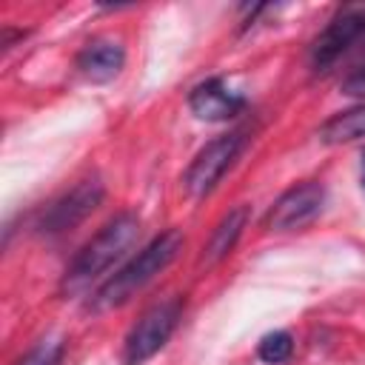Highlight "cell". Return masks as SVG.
I'll return each mask as SVG.
<instances>
[{
  "label": "cell",
  "instance_id": "obj_2",
  "mask_svg": "<svg viewBox=\"0 0 365 365\" xmlns=\"http://www.w3.org/2000/svg\"><path fill=\"white\" fill-rule=\"evenodd\" d=\"M140 237V217L131 211H123L117 217H111L68 262L63 279H60V291L63 294H80L88 285L100 282L106 277V271L111 265H117L128 248L137 242Z\"/></svg>",
  "mask_w": 365,
  "mask_h": 365
},
{
  "label": "cell",
  "instance_id": "obj_7",
  "mask_svg": "<svg viewBox=\"0 0 365 365\" xmlns=\"http://www.w3.org/2000/svg\"><path fill=\"white\" fill-rule=\"evenodd\" d=\"M365 34V6H345L339 9L328 26L314 37L308 48V63L314 71H328L359 37Z\"/></svg>",
  "mask_w": 365,
  "mask_h": 365
},
{
  "label": "cell",
  "instance_id": "obj_12",
  "mask_svg": "<svg viewBox=\"0 0 365 365\" xmlns=\"http://www.w3.org/2000/svg\"><path fill=\"white\" fill-rule=\"evenodd\" d=\"M291 354H294V336L288 331H268L257 345V356L265 365H282L285 359H291Z\"/></svg>",
  "mask_w": 365,
  "mask_h": 365
},
{
  "label": "cell",
  "instance_id": "obj_13",
  "mask_svg": "<svg viewBox=\"0 0 365 365\" xmlns=\"http://www.w3.org/2000/svg\"><path fill=\"white\" fill-rule=\"evenodd\" d=\"M63 356H66V339L63 336H46L26 356H20L14 365H63Z\"/></svg>",
  "mask_w": 365,
  "mask_h": 365
},
{
  "label": "cell",
  "instance_id": "obj_6",
  "mask_svg": "<svg viewBox=\"0 0 365 365\" xmlns=\"http://www.w3.org/2000/svg\"><path fill=\"white\" fill-rule=\"evenodd\" d=\"M325 197H328V191H325L322 182H317V180L297 182L274 200V205L262 217V228L274 231V234L305 228L319 217V211L325 205Z\"/></svg>",
  "mask_w": 365,
  "mask_h": 365
},
{
  "label": "cell",
  "instance_id": "obj_5",
  "mask_svg": "<svg viewBox=\"0 0 365 365\" xmlns=\"http://www.w3.org/2000/svg\"><path fill=\"white\" fill-rule=\"evenodd\" d=\"M106 197V188L100 182V177H86L80 180L74 188H68L66 194H60L57 200H51L46 205V211L37 220V234L43 237H60L66 231H71L74 225H80Z\"/></svg>",
  "mask_w": 365,
  "mask_h": 365
},
{
  "label": "cell",
  "instance_id": "obj_14",
  "mask_svg": "<svg viewBox=\"0 0 365 365\" xmlns=\"http://www.w3.org/2000/svg\"><path fill=\"white\" fill-rule=\"evenodd\" d=\"M342 94H348V97H362V100H365V68H354V71L342 80Z\"/></svg>",
  "mask_w": 365,
  "mask_h": 365
},
{
  "label": "cell",
  "instance_id": "obj_8",
  "mask_svg": "<svg viewBox=\"0 0 365 365\" xmlns=\"http://www.w3.org/2000/svg\"><path fill=\"white\" fill-rule=\"evenodd\" d=\"M188 108L197 120L225 123V120H234L245 108V97L228 88L222 77H208L188 91Z\"/></svg>",
  "mask_w": 365,
  "mask_h": 365
},
{
  "label": "cell",
  "instance_id": "obj_3",
  "mask_svg": "<svg viewBox=\"0 0 365 365\" xmlns=\"http://www.w3.org/2000/svg\"><path fill=\"white\" fill-rule=\"evenodd\" d=\"M245 140H248V131L245 128H231L220 137H214L211 143H205L197 157L188 163L185 174H182V188L188 197L200 200V197H208L217 182L222 180V174L234 165V160L240 157V151L245 148Z\"/></svg>",
  "mask_w": 365,
  "mask_h": 365
},
{
  "label": "cell",
  "instance_id": "obj_4",
  "mask_svg": "<svg viewBox=\"0 0 365 365\" xmlns=\"http://www.w3.org/2000/svg\"><path fill=\"white\" fill-rule=\"evenodd\" d=\"M182 317V299H163L154 302L143 317L134 322V328L123 339V365H143L148 362L177 331Z\"/></svg>",
  "mask_w": 365,
  "mask_h": 365
},
{
  "label": "cell",
  "instance_id": "obj_9",
  "mask_svg": "<svg viewBox=\"0 0 365 365\" xmlns=\"http://www.w3.org/2000/svg\"><path fill=\"white\" fill-rule=\"evenodd\" d=\"M123 66H125V48L120 40L111 37L88 40L74 57V68L88 83H108L123 71Z\"/></svg>",
  "mask_w": 365,
  "mask_h": 365
},
{
  "label": "cell",
  "instance_id": "obj_11",
  "mask_svg": "<svg viewBox=\"0 0 365 365\" xmlns=\"http://www.w3.org/2000/svg\"><path fill=\"white\" fill-rule=\"evenodd\" d=\"M319 143L325 145H342V143H354L365 137V103L351 106L345 111H336L334 117H328L319 128H317Z\"/></svg>",
  "mask_w": 365,
  "mask_h": 365
},
{
  "label": "cell",
  "instance_id": "obj_15",
  "mask_svg": "<svg viewBox=\"0 0 365 365\" xmlns=\"http://www.w3.org/2000/svg\"><path fill=\"white\" fill-rule=\"evenodd\" d=\"M359 182H362V191H365V148H362V157H359Z\"/></svg>",
  "mask_w": 365,
  "mask_h": 365
},
{
  "label": "cell",
  "instance_id": "obj_10",
  "mask_svg": "<svg viewBox=\"0 0 365 365\" xmlns=\"http://www.w3.org/2000/svg\"><path fill=\"white\" fill-rule=\"evenodd\" d=\"M245 222H248V208H245V205H237V208H231L228 214H222V220L214 225V231H211V237H208V242H205V248H202V259H205L208 265H214V262H220L222 257H228V254L234 251L237 240L242 237Z\"/></svg>",
  "mask_w": 365,
  "mask_h": 365
},
{
  "label": "cell",
  "instance_id": "obj_1",
  "mask_svg": "<svg viewBox=\"0 0 365 365\" xmlns=\"http://www.w3.org/2000/svg\"><path fill=\"white\" fill-rule=\"evenodd\" d=\"M182 234L177 228H168L163 234H157L148 245L140 248V254H134L128 262H123L114 274H108L91 294L88 299V311L94 314H103V311H111V308H120L125 305L137 291H143L160 271H165L174 257L180 254L182 248Z\"/></svg>",
  "mask_w": 365,
  "mask_h": 365
}]
</instances>
